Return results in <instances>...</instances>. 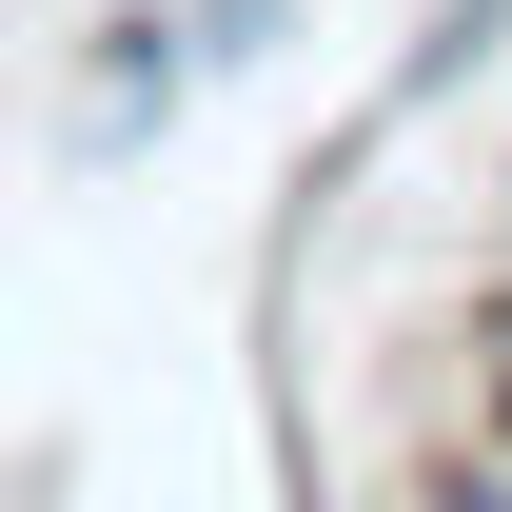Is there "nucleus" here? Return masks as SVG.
Segmentation results:
<instances>
[{
    "label": "nucleus",
    "mask_w": 512,
    "mask_h": 512,
    "mask_svg": "<svg viewBox=\"0 0 512 512\" xmlns=\"http://www.w3.org/2000/svg\"><path fill=\"white\" fill-rule=\"evenodd\" d=\"M473 394H493V453H512V316L473 335Z\"/></svg>",
    "instance_id": "obj_5"
},
{
    "label": "nucleus",
    "mask_w": 512,
    "mask_h": 512,
    "mask_svg": "<svg viewBox=\"0 0 512 512\" xmlns=\"http://www.w3.org/2000/svg\"><path fill=\"white\" fill-rule=\"evenodd\" d=\"M493 60H512V0H434V40L394 60V119H414V99H453V79H493Z\"/></svg>",
    "instance_id": "obj_2"
},
{
    "label": "nucleus",
    "mask_w": 512,
    "mask_h": 512,
    "mask_svg": "<svg viewBox=\"0 0 512 512\" xmlns=\"http://www.w3.org/2000/svg\"><path fill=\"white\" fill-rule=\"evenodd\" d=\"M414 493H434V512H512V453H434Z\"/></svg>",
    "instance_id": "obj_4"
},
{
    "label": "nucleus",
    "mask_w": 512,
    "mask_h": 512,
    "mask_svg": "<svg viewBox=\"0 0 512 512\" xmlns=\"http://www.w3.org/2000/svg\"><path fill=\"white\" fill-rule=\"evenodd\" d=\"M178 40H197V79H217V60H276L296 0H178Z\"/></svg>",
    "instance_id": "obj_3"
},
{
    "label": "nucleus",
    "mask_w": 512,
    "mask_h": 512,
    "mask_svg": "<svg viewBox=\"0 0 512 512\" xmlns=\"http://www.w3.org/2000/svg\"><path fill=\"white\" fill-rule=\"evenodd\" d=\"M178 79H197L178 0H119V20H99V60H79V138H99V158H138V138L178 119Z\"/></svg>",
    "instance_id": "obj_1"
}]
</instances>
